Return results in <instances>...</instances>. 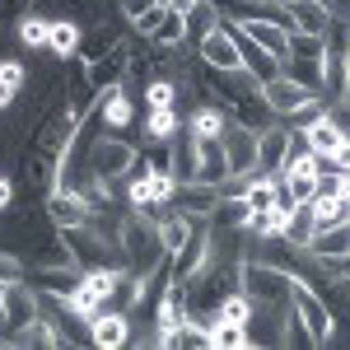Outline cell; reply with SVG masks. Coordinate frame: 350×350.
Wrapping results in <instances>:
<instances>
[{"instance_id":"cell-1","label":"cell","mask_w":350,"mask_h":350,"mask_svg":"<svg viewBox=\"0 0 350 350\" xmlns=\"http://www.w3.org/2000/svg\"><path fill=\"white\" fill-rule=\"evenodd\" d=\"M290 308L304 318L313 346H332V341H336V313H332V304L318 295V285H313L304 271H290Z\"/></svg>"},{"instance_id":"cell-2","label":"cell","mask_w":350,"mask_h":350,"mask_svg":"<svg viewBox=\"0 0 350 350\" xmlns=\"http://www.w3.org/2000/svg\"><path fill=\"white\" fill-rule=\"evenodd\" d=\"M122 257H126L131 271H150L163 257L154 211H126V215H122Z\"/></svg>"},{"instance_id":"cell-3","label":"cell","mask_w":350,"mask_h":350,"mask_svg":"<svg viewBox=\"0 0 350 350\" xmlns=\"http://www.w3.org/2000/svg\"><path fill=\"white\" fill-rule=\"evenodd\" d=\"M239 290L252 304H290V271L271 267L262 257H239Z\"/></svg>"},{"instance_id":"cell-4","label":"cell","mask_w":350,"mask_h":350,"mask_svg":"<svg viewBox=\"0 0 350 350\" xmlns=\"http://www.w3.org/2000/svg\"><path fill=\"white\" fill-rule=\"evenodd\" d=\"M135 168H140V145H131V140H122V135H112V131L89 150V173H98L112 187L122 178H131Z\"/></svg>"},{"instance_id":"cell-5","label":"cell","mask_w":350,"mask_h":350,"mask_svg":"<svg viewBox=\"0 0 350 350\" xmlns=\"http://www.w3.org/2000/svg\"><path fill=\"white\" fill-rule=\"evenodd\" d=\"M262 98L271 103V112L285 122V117H304V112H313V108H323L327 98L318 94V89H304V84L295 80V75H275V80H267L262 84Z\"/></svg>"},{"instance_id":"cell-6","label":"cell","mask_w":350,"mask_h":350,"mask_svg":"<svg viewBox=\"0 0 350 350\" xmlns=\"http://www.w3.org/2000/svg\"><path fill=\"white\" fill-rule=\"evenodd\" d=\"M299 131H304V140H308V150L318 154V159H327V154H336L341 145H346V126L332 117V108H313L299 117Z\"/></svg>"},{"instance_id":"cell-7","label":"cell","mask_w":350,"mask_h":350,"mask_svg":"<svg viewBox=\"0 0 350 350\" xmlns=\"http://www.w3.org/2000/svg\"><path fill=\"white\" fill-rule=\"evenodd\" d=\"M178 187L183 183L173 173H135L126 187V201H131V211H163V206H173Z\"/></svg>"},{"instance_id":"cell-8","label":"cell","mask_w":350,"mask_h":350,"mask_svg":"<svg viewBox=\"0 0 350 350\" xmlns=\"http://www.w3.org/2000/svg\"><path fill=\"white\" fill-rule=\"evenodd\" d=\"M196 47V56H201V66H211V70H234V66H243L239 56V38H234V24L224 19L219 28H211L201 42H191Z\"/></svg>"},{"instance_id":"cell-9","label":"cell","mask_w":350,"mask_h":350,"mask_svg":"<svg viewBox=\"0 0 350 350\" xmlns=\"http://www.w3.org/2000/svg\"><path fill=\"white\" fill-rule=\"evenodd\" d=\"M257 135H262V131L243 126L239 117H229V122H224V131H219V145H224L229 173H252V163H257Z\"/></svg>"},{"instance_id":"cell-10","label":"cell","mask_w":350,"mask_h":350,"mask_svg":"<svg viewBox=\"0 0 350 350\" xmlns=\"http://www.w3.org/2000/svg\"><path fill=\"white\" fill-rule=\"evenodd\" d=\"M290 126H267V131L257 135V163H252V173H262V178H280V168L290 159Z\"/></svg>"},{"instance_id":"cell-11","label":"cell","mask_w":350,"mask_h":350,"mask_svg":"<svg viewBox=\"0 0 350 350\" xmlns=\"http://www.w3.org/2000/svg\"><path fill=\"white\" fill-rule=\"evenodd\" d=\"M94 112H98V122H103L108 131H126V126L135 122V98L122 89V84H108V89H98Z\"/></svg>"},{"instance_id":"cell-12","label":"cell","mask_w":350,"mask_h":350,"mask_svg":"<svg viewBox=\"0 0 350 350\" xmlns=\"http://www.w3.org/2000/svg\"><path fill=\"white\" fill-rule=\"evenodd\" d=\"M89 341L94 346H126L131 341V313H122V308H98L94 318H89Z\"/></svg>"},{"instance_id":"cell-13","label":"cell","mask_w":350,"mask_h":350,"mask_svg":"<svg viewBox=\"0 0 350 350\" xmlns=\"http://www.w3.org/2000/svg\"><path fill=\"white\" fill-rule=\"evenodd\" d=\"M47 219H52V229H70V224H89V201H84L80 191L70 187H52L47 191Z\"/></svg>"},{"instance_id":"cell-14","label":"cell","mask_w":350,"mask_h":350,"mask_svg":"<svg viewBox=\"0 0 350 350\" xmlns=\"http://www.w3.org/2000/svg\"><path fill=\"white\" fill-rule=\"evenodd\" d=\"M38 318V290L28 280H5V327H24Z\"/></svg>"},{"instance_id":"cell-15","label":"cell","mask_w":350,"mask_h":350,"mask_svg":"<svg viewBox=\"0 0 350 350\" xmlns=\"http://www.w3.org/2000/svg\"><path fill=\"white\" fill-rule=\"evenodd\" d=\"M80 42H84V24L70 19V14H56L52 28H47V52H52L56 61H70V56L80 52Z\"/></svg>"},{"instance_id":"cell-16","label":"cell","mask_w":350,"mask_h":350,"mask_svg":"<svg viewBox=\"0 0 350 350\" xmlns=\"http://www.w3.org/2000/svg\"><path fill=\"white\" fill-rule=\"evenodd\" d=\"M229 178V159H224V145L215 140H196V178L191 183H211V187H219Z\"/></svg>"},{"instance_id":"cell-17","label":"cell","mask_w":350,"mask_h":350,"mask_svg":"<svg viewBox=\"0 0 350 350\" xmlns=\"http://www.w3.org/2000/svg\"><path fill=\"white\" fill-rule=\"evenodd\" d=\"M229 117H234V108H224V103H211V98H206V103H196V108L187 112V122H183V126H187L196 140H215V135L224 131V122H229Z\"/></svg>"},{"instance_id":"cell-18","label":"cell","mask_w":350,"mask_h":350,"mask_svg":"<svg viewBox=\"0 0 350 350\" xmlns=\"http://www.w3.org/2000/svg\"><path fill=\"white\" fill-rule=\"evenodd\" d=\"M285 10H290V33H318L323 38L327 24H332L327 0H290Z\"/></svg>"},{"instance_id":"cell-19","label":"cell","mask_w":350,"mask_h":350,"mask_svg":"<svg viewBox=\"0 0 350 350\" xmlns=\"http://www.w3.org/2000/svg\"><path fill=\"white\" fill-rule=\"evenodd\" d=\"M257 47H267L280 66H285V56H290V28H280V24H271V19H247V24H239Z\"/></svg>"},{"instance_id":"cell-20","label":"cell","mask_w":350,"mask_h":350,"mask_svg":"<svg viewBox=\"0 0 350 350\" xmlns=\"http://www.w3.org/2000/svg\"><path fill=\"white\" fill-rule=\"evenodd\" d=\"M173 206H178V211H187V215L211 219V211L219 206V187H211V183H183L178 196H173Z\"/></svg>"},{"instance_id":"cell-21","label":"cell","mask_w":350,"mask_h":350,"mask_svg":"<svg viewBox=\"0 0 350 350\" xmlns=\"http://www.w3.org/2000/svg\"><path fill=\"white\" fill-rule=\"evenodd\" d=\"M150 47H163V52L191 47V42H187V14H178V10L163 5V19L154 24V33H150Z\"/></svg>"},{"instance_id":"cell-22","label":"cell","mask_w":350,"mask_h":350,"mask_svg":"<svg viewBox=\"0 0 350 350\" xmlns=\"http://www.w3.org/2000/svg\"><path fill=\"white\" fill-rule=\"evenodd\" d=\"M24 84H28V70L24 61L14 56H0V112H10L19 98H24Z\"/></svg>"},{"instance_id":"cell-23","label":"cell","mask_w":350,"mask_h":350,"mask_svg":"<svg viewBox=\"0 0 350 350\" xmlns=\"http://www.w3.org/2000/svg\"><path fill=\"white\" fill-rule=\"evenodd\" d=\"M313 234H318V219H313V206H295V211L285 215V229H280V239H285V247H295V252H304Z\"/></svg>"},{"instance_id":"cell-24","label":"cell","mask_w":350,"mask_h":350,"mask_svg":"<svg viewBox=\"0 0 350 350\" xmlns=\"http://www.w3.org/2000/svg\"><path fill=\"white\" fill-rule=\"evenodd\" d=\"M183 108H145V122H140V131H145V140H168V135L183 131Z\"/></svg>"},{"instance_id":"cell-25","label":"cell","mask_w":350,"mask_h":350,"mask_svg":"<svg viewBox=\"0 0 350 350\" xmlns=\"http://www.w3.org/2000/svg\"><path fill=\"white\" fill-rule=\"evenodd\" d=\"M234 117H239L243 126H252V131H267V126L280 122V117L271 112V103L262 98V89H257V94H247V98H239V103H234Z\"/></svg>"},{"instance_id":"cell-26","label":"cell","mask_w":350,"mask_h":350,"mask_svg":"<svg viewBox=\"0 0 350 350\" xmlns=\"http://www.w3.org/2000/svg\"><path fill=\"white\" fill-rule=\"evenodd\" d=\"M224 24V14H219V5L215 0H196L187 10V42H201L211 28H219Z\"/></svg>"},{"instance_id":"cell-27","label":"cell","mask_w":350,"mask_h":350,"mask_svg":"<svg viewBox=\"0 0 350 350\" xmlns=\"http://www.w3.org/2000/svg\"><path fill=\"white\" fill-rule=\"evenodd\" d=\"M252 299L243 295V290H229V295L215 304V323H229V327H247V318H252Z\"/></svg>"},{"instance_id":"cell-28","label":"cell","mask_w":350,"mask_h":350,"mask_svg":"<svg viewBox=\"0 0 350 350\" xmlns=\"http://www.w3.org/2000/svg\"><path fill=\"white\" fill-rule=\"evenodd\" d=\"M47 28H52V14H42V10H28L24 19L14 24V33H19V42H24V47H38V52H47Z\"/></svg>"},{"instance_id":"cell-29","label":"cell","mask_w":350,"mask_h":350,"mask_svg":"<svg viewBox=\"0 0 350 350\" xmlns=\"http://www.w3.org/2000/svg\"><path fill=\"white\" fill-rule=\"evenodd\" d=\"M308 206H313L318 229H323V224H341V219H350V201H346V196H336V191H318Z\"/></svg>"},{"instance_id":"cell-30","label":"cell","mask_w":350,"mask_h":350,"mask_svg":"<svg viewBox=\"0 0 350 350\" xmlns=\"http://www.w3.org/2000/svg\"><path fill=\"white\" fill-rule=\"evenodd\" d=\"M285 215H290V211H275V206H267V211H252L243 229H247V234H252L257 243H262V239H280V229H285Z\"/></svg>"},{"instance_id":"cell-31","label":"cell","mask_w":350,"mask_h":350,"mask_svg":"<svg viewBox=\"0 0 350 350\" xmlns=\"http://www.w3.org/2000/svg\"><path fill=\"white\" fill-rule=\"evenodd\" d=\"M285 75H295L304 89H318V94H323V56H318V61H308V56H290V61H285Z\"/></svg>"},{"instance_id":"cell-32","label":"cell","mask_w":350,"mask_h":350,"mask_svg":"<svg viewBox=\"0 0 350 350\" xmlns=\"http://www.w3.org/2000/svg\"><path fill=\"white\" fill-rule=\"evenodd\" d=\"M215 224H229V229H243L247 215H252V206H247V196H219V206L211 211Z\"/></svg>"},{"instance_id":"cell-33","label":"cell","mask_w":350,"mask_h":350,"mask_svg":"<svg viewBox=\"0 0 350 350\" xmlns=\"http://www.w3.org/2000/svg\"><path fill=\"white\" fill-rule=\"evenodd\" d=\"M140 103H145V108H178V84L168 80V75H154V80L145 84Z\"/></svg>"},{"instance_id":"cell-34","label":"cell","mask_w":350,"mask_h":350,"mask_svg":"<svg viewBox=\"0 0 350 350\" xmlns=\"http://www.w3.org/2000/svg\"><path fill=\"white\" fill-rule=\"evenodd\" d=\"M140 163H145V173H173V135L168 140H145Z\"/></svg>"},{"instance_id":"cell-35","label":"cell","mask_w":350,"mask_h":350,"mask_svg":"<svg viewBox=\"0 0 350 350\" xmlns=\"http://www.w3.org/2000/svg\"><path fill=\"white\" fill-rule=\"evenodd\" d=\"M285 187H290V196H295L299 206H308V201L323 191V178H313V173H290V178H285Z\"/></svg>"},{"instance_id":"cell-36","label":"cell","mask_w":350,"mask_h":350,"mask_svg":"<svg viewBox=\"0 0 350 350\" xmlns=\"http://www.w3.org/2000/svg\"><path fill=\"white\" fill-rule=\"evenodd\" d=\"M24 271H28V262L14 252V247L0 243V280H24Z\"/></svg>"},{"instance_id":"cell-37","label":"cell","mask_w":350,"mask_h":350,"mask_svg":"<svg viewBox=\"0 0 350 350\" xmlns=\"http://www.w3.org/2000/svg\"><path fill=\"white\" fill-rule=\"evenodd\" d=\"M159 19H163V5H150L140 19H131V33L140 38V42H150V33H154V24H159Z\"/></svg>"},{"instance_id":"cell-38","label":"cell","mask_w":350,"mask_h":350,"mask_svg":"<svg viewBox=\"0 0 350 350\" xmlns=\"http://www.w3.org/2000/svg\"><path fill=\"white\" fill-rule=\"evenodd\" d=\"M28 10H33V0H0V24H19Z\"/></svg>"},{"instance_id":"cell-39","label":"cell","mask_w":350,"mask_h":350,"mask_svg":"<svg viewBox=\"0 0 350 350\" xmlns=\"http://www.w3.org/2000/svg\"><path fill=\"white\" fill-rule=\"evenodd\" d=\"M150 5H163V0H117V10H122V19L131 24V19H140Z\"/></svg>"},{"instance_id":"cell-40","label":"cell","mask_w":350,"mask_h":350,"mask_svg":"<svg viewBox=\"0 0 350 350\" xmlns=\"http://www.w3.org/2000/svg\"><path fill=\"white\" fill-rule=\"evenodd\" d=\"M10 206H14V183L0 173V211H10Z\"/></svg>"},{"instance_id":"cell-41","label":"cell","mask_w":350,"mask_h":350,"mask_svg":"<svg viewBox=\"0 0 350 350\" xmlns=\"http://www.w3.org/2000/svg\"><path fill=\"white\" fill-rule=\"evenodd\" d=\"M163 5H168V10H178V14H187V10L196 5V0H163Z\"/></svg>"},{"instance_id":"cell-42","label":"cell","mask_w":350,"mask_h":350,"mask_svg":"<svg viewBox=\"0 0 350 350\" xmlns=\"http://www.w3.org/2000/svg\"><path fill=\"white\" fill-rule=\"evenodd\" d=\"M346 145H350V126H346Z\"/></svg>"},{"instance_id":"cell-43","label":"cell","mask_w":350,"mask_h":350,"mask_svg":"<svg viewBox=\"0 0 350 350\" xmlns=\"http://www.w3.org/2000/svg\"><path fill=\"white\" fill-rule=\"evenodd\" d=\"M275 5H290V0H275Z\"/></svg>"}]
</instances>
